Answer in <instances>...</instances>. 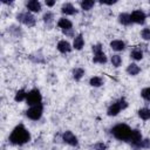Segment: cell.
Here are the masks:
<instances>
[{"mask_svg": "<svg viewBox=\"0 0 150 150\" xmlns=\"http://www.w3.org/2000/svg\"><path fill=\"white\" fill-rule=\"evenodd\" d=\"M9 143L14 145H23L30 141V132L23 124H18L9 135Z\"/></svg>", "mask_w": 150, "mask_h": 150, "instance_id": "1", "label": "cell"}, {"mask_svg": "<svg viewBox=\"0 0 150 150\" xmlns=\"http://www.w3.org/2000/svg\"><path fill=\"white\" fill-rule=\"evenodd\" d=\"M131 131H132V129L128 124H124V123L116 124L115 127L111 128V135L116 139L123 141V142H128L129 141L130 135H131Z\"/></svg>", "mask_w": 150, "mask_h": 150, "instance_id": "2", "label": "cell"}, {"mask_svg": "<svg viewBox=\"0 0 150 150\" xmlns=\"http://www.w3.org/2000/svg\"><path fill=\"white\" fill-rule=\"evenodd\" d=\"M128 107V102L124 97H121L118 98L117 101H115L114 103H111L107 110V114L108 116H117L120 114L121 110H124L125 108Z\"/></svg>", "mask_w": 150, "mask_h": 150, "instance_id": "3", "label": "cell"}, {"mask_svg": "<svg viewBox=\"0 0 150 150\" xmlns=\"http://www.w3.org/2000/svg\"><path fill=\"white\" fill-rule=\"evenodd\" d=\"M93 53H94V56H93V62L94 63H100V64H104L108 59L103 52V47L101 43H96L93 46Z\"/></svg>", "mask_w": 150, "mask_h": 150, "instance_id": "4", "label": "cell"}, {"mask_svg": "<svg viewBox=\"0 0 150 150\" xmlns=\"http://www.w3.org/2000/svg\"><path fill=\"white\" fill-rule=\"evenodd\" d=\"M16 20L19 21V22H21V23H23L25 26H27V27H33L34 25H35V22H36V20H35V16L29 12V11H25V12H20V13H18L16 14Z\"/></svg>", "mask_w": 150, "mask_h": 150, "instance_id": "5", "label": "cell"}, {"mask_svg": "<svg viewBox=\"0 0 150 150\" xmlns=\"http://www.w3.org/2000/svg\"><path fill=\"white\" fill-rule=\"evenodd\" d=\"M42 102V95L40 93L39 89L34 88L32 90H29L27 93V98H26V103L28 105H36V104H40Z\"/></svg>", "mask_w": 150, "mask_h": 150, "instance_id": "6", "label": "cell"}, {"mask_svg": "<svg viewBox=\"0 0 150 150\" xmlns=\"http://www.w3.org/2000/svg\"><path fill=\"white\" fill-rule=\"evenodd\" d=\"M42 112H43V104L40 103V104H36V105H32V107H29L28 110L26 111V116H27L29 120L38 121V120L41 118Z\"/></svg>", "mask_w": 150, "mask_h": 150, "instance_id": "7", "label": "cell"}, {"mask_svg": "<svg viewBox=\"0 0 150 150\" xmlns=\"http://www.w3.org/2000/svg\"><path fill=\"white\" fill-rule=\"evenodd\" d=\"M142 139H143V137H142L141 131L137 130V129H132L131 135H130V138H129L128 142L130 143V145H131L135 150H139V144H141Z\"/></svg>", "mask_w": 150, "mask_h": 150, "instance_id": "8", "label": "cell"}, {"mask_svg": "<svg viewBox=\"0 0 150 150\" xmlns=\"http://www.w3.org/2000/svg\"><path fill=\"white\" fill-rule=\"evenodd\" d=\"M130 18H131V22L134 23H138V25H143L145 22V19H146V15L143 11L141 9H135L131 14H130Z\"/></svg>", "mask_w": 150, "mask_h": 150, "instance_id": "9", "label": "cell"}, {"mask_svg": "<svg viewBox=\"0 0 150 150\" xmlns=\"http://www.w3.org/2000/svg\"><path fill=\"white\" fill-rule=\"evenodd\" d=\"M62 141H63L66 144L71 145V146H77V144H79L77 137H76L71 131H69V130H67V131H64V132L62 134Z\"/></svg>", "mask_w": 150, "mask_h": 150, "instance_id": "10", "label": "cell"}, {"mask_svg": "<svg viewBox=\"0 0 150 150\" xmlns=\"http://www.w3.org/2000/svg\"><path fill=\"white\" fill-rule=\"evenodd\" d=\"M26 8L30 12V13H39L42 9L41 2L38 0H29L26 2Z\"/></svg>", "mask_w": 150, "mask_h": 150, "instance_id": "11", "label": "cell"}, {"mask_svg": "<svg viewBox=\"0 0 150 150\" xmlns=\"http://www.w3.org/2000/svg\"><path fill=\"white\" fill-rule=\"evenodd\" d=\"M57 27H60L62 29V32H68V30L73 29V23L67 18H60L57 21Z\"/></svg>", "mask_w": 150, "mask_h": 150, "instance_id": "12", "label": "cell"}, {"mask_svg": "<svg viewBox=\"0 0 150 150\" xmlns=\"http://www.w3.org/2000/svg\"><path fill=\"white\" fill-rule=\"evenodd\" d=\"M57 50L60 52V53H62V54H67V53H70L71 52V46H70V43L68 42V41H66V40H61V41H59L57 42Z\"/></svg>", "mask_w": 150, "mask_h": 150, "instance_id": "13", "label": "cell"}, {"mask_svg": "<svg viewBox=\"0 0 150 150\" xmlns=\"http://www.w3.org/2000/svg\"><path fill=\"white\" fill-rule=\"evenodd\" d=\"M61 12H62V14H64V15H74V14L77 13V9L73 6V4H70V2H66V4L62 5V7H61Z\"/></svg>", "mask_w": 150, "mask_h": 150, "instance_id": "14", "label": "cell"}, {"mask_svg": "<svg viewBox=\"0 0 150 150\" xmlns=\"http://www.w3.org/2000/svg\"><path fill=\"white\" fill-rule=\"evenodd\" d=\"M84 46V39H83V35L82 34H77L75 38H74V41H73V48H75L76 50H81Z\"/></svg>", "mask_w": 150, "mask_h": 150, "instance_id": "15", "label": "cell"}, {"mask_svg": "<svg viewBox=\"0 0 150 150\" xmlns=\"http://www.w3.org/2000/svg\"><path fill=\"white\" fill-rule=\"evenodd\" d=\"M110 48L116 52H122L125 49V42L122 40H112L110 42Z\"/></svg>", "mask_w": 150, "mask_h": 150, "instance_id": "16", "label": "cell"}, {"mask_svg": "<svg viewBox=\"0 0 150 150\" xmlns=\"http://www.w3.org/2000/svg\"><path fill=\"white\" fill-rule=\"evenodd\" d=\"M118 22L123 26H130L132 22H131V18H130V14L129 13H121L118 15Z\"/></svg>", "mask_w": 150, "mask_h": 150, "instance_id": "17", "label": "cell"}, {"mask_svg": "<svg viewBox=\"0 0 150 150\" xmlns=\"http://www.w3.org/2000/svg\"><path fill=\"white\" fill-rule=\"evenodd\" d=\"M139 71H141V68H139L136 63H130V64L127 67V73H128L129 75H131V76L137 75Z\"/></svg>", "mask_w": 150, "mask_h": 150, "instance_id": "18", "label": "cell"}, {"mask_svg": "<svg viewBox=\"0 0 150 150\" xmlns=\"http://www.w3.org/2000/svg\"><path fill=\"white\" fill-rule=\"evenodd\" d=\"M71 74H73V77H74L75 81H80L83 77V75H84V69L81 68V67H76V68L73 69Z\"/></svg>", "mask_w": 150, "mask_h": 150, "instance_id": "19", "label": "cell"}, {"mask_svg": "<svg viewBox=\"0 0 150 150\" xmlns=\"http://www.w3.org/2000/svg\"><path fill=\"white\" fill-rule=\"evenodd\" d=\"M130 56L135 61H141L143 59V52L141 50V48H134L130 53Z\"/></svg>", "mask_w": 150, "mask_h": 150, "instance_id": "20", "label": "cell"}, {"mask_svg": "<svg viewBox=\"0 0 150 150\" xmlns=\"http://www.w3.org/2000/svg\"><path fill=\"white\" fill-rule=\"evenodd\" d=\"M42 19H43V22L48 26V27H50L52 26V23H53V21H54V14L52 13V12H46L45 14H43V16H42Z\"/></svg>", "mask_w": 150, "mask_h": 150, "instance_id": "21", "label": "cell"}, {"mask_svg": "<svg viewBox=\"0 0 150 150\" xmlns=\"http://www.w3.org/2000/svg\"><path fill=\"white\" fill-rule=\"evenodd\" d=\"M26 98H27V93L23 89L18 90L15 96H14V101L15 102H22V101H26Z\"/></svg>", "mask_w": 150, "mask_h": 150, "instance_id": "22", "label": "cell"}, {"mask_svg": "<svg viewBox=\"0 0 150 150\" xmlns=\"http://www.w3.org/2000/svg\"><path fill=\"white\" fill-rule=\"evenodd\" d=\"M138 116H139V118H142L144 121L150 120V109L149 108H141L138 110Z\"/></svg>", "mask_w": 150, "mask_h": 150, "instance_id": "23", "label": "cell"}, {"mask_svg": "<svg viewBox=\"0 0 150 150\" xmlns=\"http://www.w3.org/2000/svg\"><path fill=\"white\" fill-rule=\"evenodd\" d=\"M94 5H95V1L93 0H83L80 2V6L83 11H90L94 7Z\"/></svg>", "mask_w": 150, "mask_h": 150, "instance_id": "24", "label": "cell"}, {"mask_svg": "<svg viewBox=\"0 0 150 150\" xmlns=\"http://www.w3.org/2000/svg\"><path fill=\"white\" fill-rule=\"evenodd\" d=\"M89 84L91 87H101L103 84V79L100 77V76H93L89 80Z\"/></svg>", "mask_w": 150, "mask_h": 150, "instance_id": "25", "label": "cell"}, {"mask_svg": "<svg viewBox=\"0 0 150 150\" xmlns=\"http://www.w3.org/2000/svg\"><path fill=\"white\" fill-rule=\"evenodd\" d=\"M110 61H111V63H112L114 67H120V66L122 64V57H121L118 54H114V55H111Z\"/></svg>", "mask_w": 150, "mask_h": 150, "instance_id": "26", "label": "cell"}, {"mask_svg": "<svg viewBox=\"0 0 150 150\" xmlns=\"http://www.w3.org/2000/svg\"><path fill=\"white\" fill-rule=\"evenodd\" d=\"M141 36H142L143 40H145V41H150V28H149V27L143 28L142 32H141Z\"/></svg>", "mask_w": 150, "mask_h": 150, "instance_id": "27", "label": "cell"}, {"mask_svg": "<svg viewBox=\"0 0 150 150\" xmlns=\"http://www.w3.org/2000/svg\"><path fill=\"white\" fill-rule=\"evenodd\" d=\"M141 96H142L144 100L150 101V87L142 89V91H141Z\"/></svg>", "mask_w": 150, "mask_h": 150, "instance_id": "28", "label": "cell"}, {"mask_svg": "<svg viewBox=\"0 0 150 150\" xmlns=\"http://www.w3.org/2000/svg\"><path fill=\"white\" fill-rule=\"evenodd\" d=\"M139 149H150V139L149 138H143L141 144H139Z\"/></svg>", "mask_w": 150, "mask_h": 150, "instance_id": "29", "label": "cell"}, {"mask_svg": "<svg viewBox=\"0 0 150 150\" xmlns=\"http://www.w3.org/2000/svg\"><path fill=\"white\" fill-rule=\"evenodd\" d=\"M9 30H11V32H15V36H18V38H20V36L22 35V32H21L20 27H16V26H11Z\"/></svg>", "mask_w": 150, "mask_h": 150, "instance_id": "30", "label": "cell"}, {"mask_svg": "<svg viewBox=\"0 0 150 150\" xmlns=\"http://www.w3.org/2000/svg\"><path fill=\"white\" fill-rule=\"evenodd\" d=\"M94 150H107V145L103 142H98L94 145Z\"/></svg>", "mask_w": 150, "mask_h": 150, "instance_id": "31", "label": "cell"}, {"mask_svg": "<svg viewBox=\"0 0 150 150\" xmlns=\"http://www.w3.org/2000/svg\"><path fill=\"white\" fill-rule=\"evenodd\" d=\"M101 4H103V5H114V4H116L117 1L116 0H114V1H100Z\"/></svg>", "mask_w": 150, "mask_h": 150, "instance_id": "32", "label": "cell"}, {"mask_svg": "<svg viewBox=\"0 0 150 150\" xmlns=\"http://www.w3.org/2000/svg\"><path fill=\"white\" fill-rule=\"evenodd\" d=\"M46 5H47L48 7H52V6L55 5V1H47V0H46Z\"/></svg>", "mask_w": 150, "mask_h": 150, "instance_id": "33", "label": "cell"}]
</instances>
